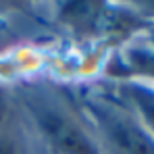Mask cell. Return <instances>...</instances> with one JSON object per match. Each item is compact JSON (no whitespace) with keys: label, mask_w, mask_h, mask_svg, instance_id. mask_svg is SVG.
I'll return each instance as SVG.
<instances>
[{"label":"cell","mask_w":154,"mask_h":154,"mask_svg":"<svg viewBox=\"0 0 154 154\" xmlns=\"http://www.w3.org/2000/svg\"><path fill=\"white\" fill-rule=\"evenodd\" d=\"M125 96L133 104L135 112L142 117V123L154 131V90L137 83H129L125 88Z\"/></svg>","instance_id":"cell-3"},{"label":"cell","mask_w":154,"mask_h":154,"mask_svg":"<svg viewBox=\"0 0 154 154\" xmlns=\"http://www.w3.org/2000/svg\"><path fill=\"white\" fill-rule=\"evenodd\" d=\"M25 110L50 154H102L79 108L58 94L29 92Z\"/></svg>","instance_id":"cell-1"},{"label":"cell","mask_w":154,"mask_h":154,"mask_svg":"<svg viewBox=\"0 0 154 154\" xmlns=\"http://www.w3.org/2000/svg\"><path fill=\"white\" fill-rule=\"evenodd\" d=\"M8 121H11V100L4 88L0 85V135H4V127L8 125Z\"/></svg>","instance_id":"cell-4"},{"label":"cell","mask_w":154,"mask_h":154,"mask_svg":"<svg viewBox=\"0 0 154 154\" xmlns=\"http://www.w3.org/2000/svg\"><path fill=\"white\" fill-rule=\"evenodd\" d=\"M79 112L102 154H154V133L125 106L100 96H85Z\"/></svg>","instance_id":"cell-2"},{"label":"cell","mask_w":154,"mask_h":154,"mask_svg":"<svg viewBox=\"0 0 154 154\" xmlns=\"http://www.w3.org/2000/svg\"><path fill=\"white\" fill-rule=\"evenodd\" d=\"M0 154H17L15 148H13V144H11L4 135H0Z\"/></svg>","instance_id":"cell-5"}]
</instances>
